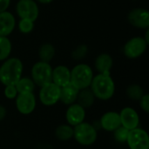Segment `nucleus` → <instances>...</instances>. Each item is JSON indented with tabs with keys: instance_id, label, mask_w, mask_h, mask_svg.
<instances>
[{
	"instance_id": "6e6552de",
	"label": "nucleus",
	"mask_w": 149,
	"mask_h": 149,
	"mask_svg": "<svg viewBox=\"0 0 149 149\" xmlns=\"http://www.w3.org/2000/svg\"><path fill=\"white\" fill-rule=\"evenodd\" d=\"M126 142L130 149H149V136L142 128L130 130Z\"/></svg>"
},
{
	"instance_id": "2f4dec72",
	"label": "nucleus",
	"mask_w": 149,
	"mask_h": 149,
	"mask_svg": "<svg viewBox=\"0 0 149 149\" xmlns=\"http://www.w3.org/2000/svg\"><path fill=\"white\" fill-rule=\"evenodd\" d=\"M38 2H39V3H52L53 0H37Z\"/></svg>"
},
{
	"instance_id": "393cba45",
	"label": "nucleus",
	"mask_w": 149,
	"mask_h": 149,
	"mask_svg": "<svg viewBox=\"0 0 149 149\" xmlns=\"http://www.w3.org/2000/svg\"><path fill=\"white\" fill-rule=\"evenodd\" d=\"M128 134H129V130L127 129L126 127H122V126L119 127L116 130L113 131L115 140L118 142H120V143H124V142L127 141Z\"/></svg>"
},
{
	"instance_id": "f3484780",
	"label": "nucleus",
	"mask_w": 149,
	"mask_h": 149,
	"mask_svg": "<svg viewBox=\"0 0 149 149\" xmlns=\"http://www.w3.org/2000/svg\"><path fill=\"white\" fill-rule=\"evenodd\" d=\"M79 90L74 86L72 83H69L62 87H60V98L59 101H61L65 105H72L76 103L78 94Z\"/></svg>"
},
{
	"instance_id": "423d86ee",
	"label": "nucleus",
	"mask_w": 149,
	"mask_h": 149,
	"mask_svg": "<svg viewBox=\"0 0 149 149\" xmlns=\"http://www.w3.org/2000/svg\"><path fill=\"white\" fill-rule=\"evenodd\" d=\"M148 44L142 37H135L129 39L123 47V52L128 58H137L147 50Z\"/></svg>"
},
{
	"instance_id": "9b49d317",
	"label": "nucleus",
	"mask_w": 149,
	"mask_h": 149,
	"mask_svg": "<svg viewBox=\"0 0 149 149\" xmlns=\"http://www.w3.org/2000/svg\"><path fill=\"white\" fill-rule=\"evenodd\" d=\"M129 23L139 29H148L149 11L143 8H136L132 10L128 14Z\"/></svg>"
},
{
	"instance_id": "39448f33",
	"label": "nucleus",
	"mask_w": 149,
	"mask_h": 149,
	"mask_svg": "<svg viewBox=\"0 0 149 149\" xmlns=\"http://www.w3.org/2000/svg\"><path fill=\"white\" fill-rule=\"evenodd\" d=\"M52 67L47 62L38 61L31 68V79L38 86H43L52 82Z\"/></svg>"
},
{
	"instance_id": "1a4fd4ad",
	"label": "nucleus",
	"mask_w": 149,
	"mask_h": 149,
	"mask_svg": "<svg viewBox=\"0 0 149 149\" xmlns=\"http://www.w3.org/2000/svg\"><path fill=\"white\" fill-rule=\"evenodd\" d=\"M16 11L20 18L35 21L38 17L39 9L34 0H19L16 6Z\"/></svg>"
},
{
	"instance_id": "a878e982",
	"label": "nucleus",
	"mask_w": 149,
	"mask_h": 149,
	"mask_svg": "<svg viewBox=\"0 0 149 149\" xmlns=\"http://www.w3.org/2000/svg\"><path fill=\"white\" fill-rule=\"evenodd\" d=\"M34 28V22L29 19L20 18V21L18 22V29L22 33L27 34L30 33Z\"/></svg>"
},
{
	"instance_id": "2eb2a0df",
	"label": "nucleus",
	"mask_w": 149,
	"mask_h": 149,
	"mask_svg": "<svg viewBox=\"0 0 149 149\" xmlns=\"http://www.w3.org/2000/svg\"><path fill=\"white\" fill-rule=\"evenodd\" d=\"M52 82L62 87L71 83V70L65 65H58L52 69Z\"/></svg>"
},
{
	"instance_id": "6ab92c4d",
	"label": "nucleus",
	"mask_w": 149,
	"mask_h": 149,
	"mask_svg": "<svg viewBox=\"0 0 149 149\" xmlns=\"http://www.w3.org/2000/svg\"><path fill=\"white\" fill-rule=\"evenodd\" d=\"M95 99L96 98H95L94 94L93 93L91 89L88 87V88L79 90L76 102L79 106H81L83 108L86 109V108L91 107L94 104Z\"/></svg>"
},
{
	"instance_id": "0eeeda50",
	"label": "nucleus",
	"mask_w": 149,
	"mask_h": 149,
	"mask_svg": "<svg viewBox=\"0 0 149 149\" xmlns=\"http://www.w3.org/2000/svg\"><path fill=\"white\" fill-rule=\"evenodd\" d=\"M60 98V87L50 82L41 86L39 91V100L40 102L47 107L55 105L59 101Z\"/></svg>"
},
{
	"instance_id": "cd10ccee",
	"label": "nucleus",
	"mask_w": 149,
	"mask_h": 149,
	"mask_svg": "<svg viewBox=\"0 0 149 149\" xmlns=\"http://www.w3.org/2000/svg\"><path fill=\"white\" fill-rule=\"evenodd\" d=\"M18 94L17 88L15 86V85H9V86H5L4 88V95L7 99L9 100H13L16 99L17 95Z\"/></svg>"
},
{
	"instance_id": "a211bd4d",
	"label": "nucleus",
	"mask_w": 149,
	"mask_h": 149,
	"mask_svg": "<svg viewBox=\"0 0 149 149\" xmlns=\"http://www.w3.org/2000/svg\"><path fill=\"white\" fill-rule=\"evenodd\" d=\"M112 66L113 58L107 53H101L95 59V68L99 73H110Z\"/></svg>"
},
{
	"instance_id": "b1692460",
	"label": "nucleus",
	"mask_w": 149,
	"mask_h": 149,
	"mask_svg": "<svg viewBox=\"0 0 149 149\" xmlns=\"http://www.w3.org/2000/svg\"><path fill=\"white\" fill-rule=\"evenodd\" d=\"M127 95L132 100H140L141 97L145 94L143 88L136 84L131 85L127 88Z\"/></svg>"
},
{
	"instance_id": "aec40b11",
	"label": "nucleus",
	"mask_w": 149,
	"mask_h": 149,
	"mask_svg": "<svg viewBox=\"0 0 149 149\" xmlns=\"http://www.w3.org/2000/svg\"><path fill=\"white\" fill-rule=\"evenodd\" d=\"M55 136L62 141H69L73 137V127L70 125H60L55 130Z\"/></svg>"
},
{
	"instance_id": "ddd939ff",
	"label": "nucleus",
	"mask_w": 149,
	"mask_h": 149,
	"mask_svg": "<svg viewBox=\"0 0 149 149\" xmlns=\"http://www.w3.org/2000/svg\"><path fill=\"white\" fill-rule=\"evenodd\" d=\"M120 123L121 126L126 127L127 129L133 130L139 126L140 117L138 113L132 107H127L123 108L120 113Z\"/></svg>"
},
{
	"instance_id": "9d476101",
	"label": "nucleus",
	"mask_w": 149,
	"mask_h": 149,
	"mask_svg": "<svg viewBox=\"0 0 149 149\" xmlns=\"http://www.w3.org/2000/svg\"><path fill=\"white\" fill-rule=\"evenodd\" d=\"M16 107L24 115L31 114L36 107V97L33 93H18L16 97Z\"/></svg>"
},
{
	"instance_id": "c85d7f7f",
	"label": "nucleus",
	"mask_w": 149,
	"mask_h": 149,
	"mask_svg": "<svg viewBox=\"0 0 149 149\" xmlns=\"http://www.w3.org/2000/svg\"><path fill=\"white\" fill-rule=\"evenodd\" d=\"M139 101H140V107H141V108L145 113H149V95L148 94L145 93V94L141 97V99Z\"/></svg>"
},
{
	"instance_id": "4be33fe9",
	"label": "nucleus",
	"mask_w": 149,
	"mask_h": 149,
	"mask_svg": "<svg viewBox=\"0 0 149 149\" xmlns=\"http://www.w3.org/2000/svg\"><path fill=\"white\" fill-rule=\"evenodd\" d=\"M35 84L31 79L27 77H21L20 79L16 83L15 86L18 93H33L35 88Z\"/></svg>"
},
{
	"instance_id": "4468645a",
	"label": "nucleus",
	"mask_w": 149,
	"mask_h": 149,
	"mask_svg": "<svg viewBox=\"0 0 149 149\" xmlns=\"http://www.w3.org/2000/svg\"><path fill=\"white\" fill-rule=\"evenodd\" d=\"M100 125L102 129L107 132H113L121 126L120 113L116 112L105 113L100 120Z\"/></svg>"
},
{
	"instance_id": "7ed1b4c3",
	"label": "nucleus",
	"mask_w": 149,
	"mask_h": 149,
	"mask_svg": "<svg viewBox=\"0 0 149 149\" xmlns=\"http://www.w3.org/2000/svg\"><path fill=\"white\" fill-rule=\"evenodd\" d=\"M93 78L92 68L86 64H79L71 70V83L79 90L88 88Z\"/></svg>"
},
{
	"instance_id": "dca6fc26",
	"label": "nucleus",
	"mask_w": 149,
	"mask_h": 149,
	"mask_svg": "<svg viewBox=\"0 0 149 149\" xmlns=\"http://www.w3.org/2000/svg\"><path fill=\"white\" fill-rule=\"evenodd\" d=\"M16 26V19L12 13L9 11L0 12V36L7 37Z\"/></svg>"
},
{
	"instance_id": "f8f14e48",
	"label": "nucleus",
	"mask_w": 149,
	"mask_h": 149,
	"mask_svg": "<svg viewBox=\"0 0 149 149\" xmlns=\"http://www.w3.org/2000/svg\"><path fill=\"white\" fill-rule=\"evenodd\" d=\"M86 119V109L78 103H73L69 106L65 112V120L68 125L72 127L84 122Z\"/></svg>"
},
{
	"instance_id": "f257e3e1",
	"label": "nucleus",
	"mask_w": 149,
	"mask_h": 149,
	"mask_svg": "<svg viewBox=\"0 0 149 149\" xmlns=\"http://www.w3.org/2000/svg\"><path fill=\"white\" fill-rule=\"evenodd\" d=\"M89 87L95 98L101 100H110L115 93V84L110 73H99L94 76Z\"/></svg>"
},
{
	"instance_id": "5701e85b",
	"label": "nucleus",
	"mask_w": 149,
	"mask_h": 149,
	"mask_svg": "<svg viewBox=\"0 0 149 149\" xmlns=\"http://www.w3.org/2000/svg\"><path fill=\"white\" fill-rule=\"evenodd\" d=\"M11 42L7 37L0 36V61L8 58L11 52Z\"/></svg>"
},
{
	"instance_id": "412c9836",
	"label": "nucleus",
	"mask_w": 149,
	"mask_h": 149,
	"mask_svg": "<svg viewBox=\"0 0 149 149\" xmlns=\"http://www.w3.org/2000/svg\"><path fill=\"white\" fill-rule=\"evenodd\" d=\"M55 55V49L52 45L51 44H44L40 46L38 50V57L40 58V61L47 62L49 63Z\"/></svg>"
},
{
	"instance_id": "7c9ffc66",
	"label": "nucleus",
	"mask_w": 149,
	"mask_h": 149,
	"mask_svg": "<svg viewBox=\"0 0 149 149\" xmlns=\"http://www.w3.org/2000/svg\"><path fill=\"white\" fill-rule=\"evenodd\" d=\"M6 113H7V112H6L5 107H4L3 106L0 105V121H1V120H3L5 118Z\"/></svg>"
},
{
	"instance_id": "bb28decb",
	"label": "nucleus",
	"mask_w": 149,
	"mask_h": 149,
	"mask_svg": "<svg viewBox=\"0 0 149 149\" xmlns=\"http://www.w3.org/2000/svg\"><path fill=\"white\" fill-rule=\"evenodd\" d=\"M88 52V48L86 45H81L79 46H78L72 53V56L74 59L76 60H79L82 59L86 57V55L87 54Z\"/></svg>"
},
{
	"instance_id": "20e7f679",
	"label": "nucleus",
	"mask_w": 149,
	"mask_h": 149,
	"mask_svg": "<svg viewBox=\"0 0 149 149\" xmlns=\"http://www.w3.org/2000/svg\"><path fill=\"white\" fill-rule=\"evenodd\" d=\"M97 130L95 127L88 122H82L73 127V137L82 146H91L97 140Z\"/></svg>"
},
{
	"instance_id": "f03ea898",
	"label": "nucleus",
	"mask_w": 149,
	"mask_h": 149,
	"mask_svg": "<svg viewBox=\"0 0 149 149\" xmlns=\"http://www.w3.org/2000/svg\"><path fill=\"white\" fill-rule=\"evenodd\" d=\"M23 68V63L19 58H8L0 66V82L4 86L16 85L22 77Z\"/></svg>"
},
{
	"instance_id": "c756f323",
	"label": "nucleus",
	"mask_w": 149,
	"mask_h": 149,
	"mask_svg": "<svg viewBox=\"0 0 149 149\" xmlns=\"http://www.w3.org/2000/svg\"><path fill=\"white\" fill-rule=\"evenodd\" d=\"M10 0H0V12L5 11L10 6Z\"/></svg>"
}]
</instances>
